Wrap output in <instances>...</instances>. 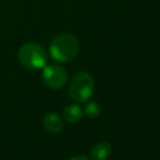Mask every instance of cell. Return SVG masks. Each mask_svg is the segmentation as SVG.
I'll use <instances>...</instances> for the list:
<instances>
[{
  "mask_svg": "<svg viewBox=\"0 0 160 160\" xmlns=\"http://www.w3.org/2000/svg\"><path fill=\"white\" fill-rule=\"evenodd\" d=\"M83 117V110L78 105H69L63 110V119L69 123H76L81 121Z\"/></svg>",
  "mask_w": 160,
  "mask_h": 160,
  "instance_id": "52a82bcc",
  "label": "cell"
},
{
  "mask_svg": "<svg viewBox=\"0 0 160 160\" xmlns=\"http://www.w3.org/2000/svg\"><path fill=\"white\" fill-rule=\"evenodd\" d=\"M19 62L28 70L42 69L47 63V53L45 49L36 42H26L18 51Z\"/></svg>",
  "mask_w": 160,
  "mask_h": 160,
  "instance_id": "7a4b0ae2",
  "label": "cell"
},
{
  "mask_svg": "<svg viewBox=\"0 0 160 160\" xmlns=\"http://www.w3.org/2000/svg\"><path fill=\"white\" fill-rule=\"evenodd\" d=\"M70 160H89V159L85 156H76V157H74V158H71Z\"/></svg>",
  "mask_w": 160,
  "mask_h": 160,
  "instance_id": "9c48e42d",
  "label": "cell"
},
{
  "mask_svg": "<svg viewBox=\"0 0 160 160\" xmlns=\"http://www.w3.org/2000/svg\"><path fill=\"white\" fill-rule=\"evenodd\" d=\"M80 51V42L71 34H60L52 38L49 45V52L58 62L72 61Z\"/></svg>",
  "mask_w": 160,
  "mask_h": 160,
  "instance_id": "6da1fadb",
  "label": "cell"
},
{
  "mask_svg": "<svg viewBox=\"0 0 160 160\" xmlns=\"http://www.w3.org/2000/svg\"><path fill=\"white\" fill-rule=\"evenodd\" d=\"M42 125H44L45 130L52 134H58L63 130V121H62L61 117L55 112H49L44 117Z\"/></svg>",
  "mask_w": 160,
  "mask_h": 160,
  "instance_id": "5b68a950",
  "label": "cell"
},
{
  "mask_svg": "<svg viewBox=\"0 0 160 160\" xmlns=\"http://www.w3.org/2000/svg\"><path fill=\"white\" fill-rule=\"evenodd\" d=\"M84 112L88 118L95 119L100 114V107H99L98 103L91 101V102L86 103V106L84 108Z\"/></svg>",
  "mask_w": 160,
  "mask_h": 160,
  "instance_id": "ba28073f",
  "label": "cell"
},
{
  "mask_svg": "<svg viewBox=\"0 0 160 160\" xmlns=\"http://www.w3.org/2000/svg\"><path fill=\"white\" fill-rule=\"evenodd\" d=\"M95 88L94 78L87 72L75 74L69 85V95L75 102H85L92 97Z\"/></svg>",
  "mask_w": 160,
  "mask_h": 160,
  "instance_id": "3957f363",
  "label": "cell"
},
{
  "mask_svg": "<svg viewBox=\"0 0 160 160\" xmlns=\"http://www.w3.org/2000/svg\"><path fill=\"white\" fill-rule=\"evenodd\" d=\"M42 83L48 88L57 91L60 89L67 84L68 73L64 68L58 64H49L42 68Z\"/></svg>",
  "mask_w": 160,
  "mask_h": 160,
  "instance_id": "277c9868",
  "label": "cell"
},
{
  "mask_svg": "<svg viewBox=\"0 0 160 160\" xmlns=\"http://www.w3.org/2000/svg\"><path fill=\"white\" fill-rule=\"evenodd\" d=\"M112 146L108 142L97 143L91 150V157L93 160H103L111 154Z\"/></svg>",
  "mask_w": 160,
  "mask_h": 160,
  "instance_id": "8992f818",
  "label": "cell"
}]
</instances>
